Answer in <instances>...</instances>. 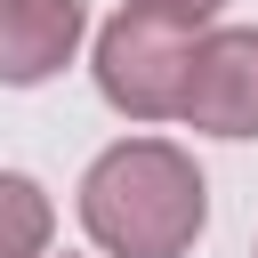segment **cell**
Instances as JSON below:
<instances>
[{
  "label": "cell",
  "instance_id": "cell-1",
  "mask_svg": "<svg viewBox=\"0 0 258 258\" xmlns=\"http://www.w3.org/2000/svg\"><path fill=\"white\" fill-rule=\"evenodd\" d=\"M81 226L105 258H185L210 226V185L185 145L121 137L81 177Z\"/></svg>",
  "mask_w": 258,
  "mask_h": 258
},
{
  "label": "cell",
  "instance_id": "cell-2",
  "mask_svg": "<svg viewBox=\"0 0 258 258\" xmlns=\"http://www.w3.org/2000/svg\"><path fill=\"white\" fill-rule=\"evenodd\" d=\"M185 56H194V32L145 16V8H121L113 24H97V48H89V73H97V97L129 121H177V97H185Z\"/></svg>",
  "mask_w": 258,
  "mask_h": 258
},
{
  "label": "cell",
  "instance_id": "cell-3",
  "mask_svg": "<svg viewBox=\"0 0 258 258\" xmlns=\"http://www.w3.org/2000/svg\"><path fill=\"white\" fill-rule=\"evenodd\" d=\"M177 121L202 129V137H258V24L194 32Z\"/></svg>",
  "mask_w": 258,
  "mask_h": 258
},
{
  "label": "cell",
  "instance_id": "cell-4",
  "mask_svg": "<svg viewBox=\"0 0 258 258\" xmlns=\"http://www.w3.org/2000/svg\"><path fill=\"white\" fill-rule=\"evenodd\" d=\"M89 32L81 0H0V89H40L73 64Z\"/></svg>",
  "mask_w": 258,
  "mask_h": 258
},
{
  "label": "cell",
  "instance_id": "cell-5",
  "mask_svg": "<svg viewBox=\"0 0 258 258\" xmlns=\"http://www.w3.org/2000/svg\"><path fill=\"white\" fill-rule=\"evenodd\" d=\"M56 210L24 169H0V258H48Z\"/></svg>",
  "mask_w": 258,
  "mask_h": 258
},
{
  "label": "cell",
  "instance_id": "cell-6",
  "mask_svg": "<svg viewBox=\"0 0 258 258\" xmlns=\"http://www.w3.org/2000/svg\"><path fill=\"white\" fill-rule=\"evenodd\" d=\"M129 8H145V16H161V24H177V32H210V16H218L226 0H129Z\"/></svg>",
  "mask_w": 258,
  "mask_h": 258
},
{
  "label": "cell",
  "instance_id": "cell-7",
  "mask_svg": "<svg viewBox=\"0 0 258 258\" xmlns=\"http://www.w3.org/2000/svg\"><path fill=\"white\" fill-rule=\"evenodd\" d=\"M250 258H258V250H250Z\"/></svg>",
  "mask_w": 258,
  "mask_h": 258
}]
</instances>
